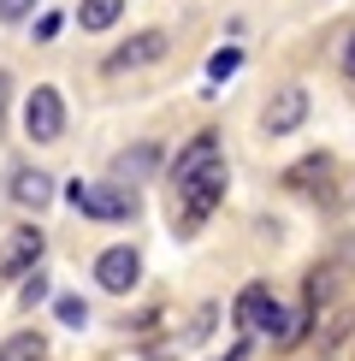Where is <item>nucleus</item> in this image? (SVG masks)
Segmentation results:
<instances>
[{
	"mask_svg": "<svg viewBox=\"0 0 355 361\" xmlns=\"http://www.w3.org/2000/svg\"><path fill=\"white\" fill-rule=\"evenodd\" d=\"M225 190H231V166H225V160H219V166H207V172L196 178V184L172 190V231H178V237H196L201 225L219 214Z\"/></svg>",
	"mask_w": 355,
	"mask_h": 361,
	"instance_id": "obj_1",
	"label": "nucleus"
},
{
	"mask_svg": "<svg viewBox=\"0 0 355 361\" xmlns=\"http://www.w3.org/2000/svg\"><path fill=\"white\" fill-rule=\"evenodd\" d=\"M66 202L77 207L83 219H101V225H125V219H137V190H125V184H95V178H71L66 184Z\"/></svg>",
	"mask_w": 355,
	"mask_h": 361,
	"instance_id": "obj_2",
	"label": "nucleus"
},
{
	"mask_svg": "<svg viewBox=\"0 0 355 361\" xmlns=\"http://www.w3.org/2000/svg\"><path fill=\"white\" fill-rule=\"evenodd\" d=\"M42 255H48V231H42L36 219L12 225L6 243H0V279H30V273H42Z\"/></svg>",
	"mask_w": 355,
	"mask_h": 361,
	"instance_id": "obj_3",
	"label": "nucleus"
},
{
	"mask_svg": "<svg viewBox=\"0 0 355 361\" xmlns=\"http://www.w3.org/2000/svg\"><path fill=\"white\" fill-rule=\"evenodd\" d=\"M24 137L42 142V148L66 137V101H59L54 83H36V89L24 95Z\"/></svg>",
	"mask_w": 355,
	"mask_h": 361,
	"instance_id": "obj_4",
	"label": "nucleus"
},
{
	"mask_svg": "<svg viewBox=\"0 0 355 361\" xmlns=\"http://www.w3.org/2000/svg\"><path fill=\"white\" fill-rule=\"evenodd\" d=\"M95 284L107 296H130L142 284V249L137 243H107L95 255Z\"/></svg>",
	"mask_w": 355,
	"mask_h": 361,
	"instance_id": "obj_5",
	"label": "nucleus"
},
{
	"mask_svg": "<svg viewBox=\"0 0 355 361\" xmlns=\"http://www.w3.org/2000/svg\"><path fill=\"white\" fill-rule=\"evenodd\" d=\"M308 89L302 83H278L273 95H266V107H261V130L266 137H296V130L308 125Z\"/></svg>",
	"mask_w": 355,
	"mask_h": 361,
	"instance_id": "obj_6",
	"label": "nucleus"
},
{
	"mask_svg": "<svg viewBox=\"0 0 355 361\" xmlns=\"http://www.w3.org/2000/svg\"><path fill=\"white\" fill-rule=\"evenodd\" d=\"M219 160H225V148H219V130H196V137H189V142L172 154L166 184H172V190H184V184H196L207 166H219Z\"/></svg>",
	"mask_w": 355,
	"mask_h": 361,
	"instance_id": "obj_7",
	"label": "nucleus"
},
{
	"mask_svg": "<svg viewBox=\"0 0 355 361\" xmlns=\"http://www.w3.org/2000/svg\"><path fill=\"white\" fill-rule=\"evenodd\" d=\"M54 195H59V184H54L42 166H12V172H6V202L24 207V214H42Z\"/></svg>",
	"mask_w": 355,
	"mask_h": 361,
	"instance_id": "obj_8",
	"label": "nucleus"
},
{
	"mask_svg": "<svg viewBox=\"0 0 355 361\" xmlns=\"http://www.w3.org/2000/svg\"><path fill=\"white\" fill-rule=\"evenodd\" d=\"M166 48H172L166 30H137L125 48L107 54V71H142V66H154V59H166Z\"/></svg>",
	"mask_w": 355,
	"mask_h": 361,
	"instance_id": "obj_9",
	"label": "nucleus"
},
{
	"mask_svg": "<svg viewBox=\"0 0 355 361\" xmlns=\"http://www.w3.org/2000/svg\"><path fill=\"white\" fill-rule=\"evenodd\" d=\"M278 308V296H273V284L266 279H249L243 290H237V302H231V320L243 326V338H261V326H266V314Z\"/></svg>",
	"mask_w": 355,
	"mask_h": 361,
	"instance_id": "obj_10",
	"label": "nucleus"
},
{
	"mask_svg": "<svg viewBox=\"0 0 355 361\" xmlns=\"http://www.w3.org/2000/svg\"><path fill=\"white\" fill-rule=\"evenodd\" d=\"M154 172H160V142H137V148H118L113 154V184H125V190L148 184Z\"/></svg>",
	"mask_w": 355,
	"mask_h": 361,
	"instance_id": "obj_11",
	"label": "nucleus"
},
{
	"mask_svg": "<svg viewBox=\"0 0 355 361\" xmlns=\"http://www.w3.org/2000/svg\"><path fill=\"white\" fill-rule=\"evenodd\" d=\"M325 178H332V154H325V148H314V154L290 160V166L278 172V184H285V190H296V195H308V190H320Z\"/></svg>",
	"mask_w": 355,
	"mask_h": 361,
	"instance_id": "obj_12",
	"label": "nucleus"
},
{
	"mask_svg": "<svg viewBox=\"0 0 355 361\" xmlns=\"http://www.w3.org/2000/svg\"><path fill=\"white\" fill-rule=\"evenodd\" d=\"M118 12H125V0H77V30H89V36H101V30L118 24Z\"/></svg>",
	"mask_w": 355,
	"mask_h": 361,
	"instance_id": "obj_13",
	"label": "nucleus"
},
{
	"mask_svg": "<svg viewBox=\"0 0 355 361\" xmlns=\"http://www.w3.org/2000/svg\"><path fill=\"white\" fill-rule=\"evenodd\" d=\"M0 361H48V338L36 326H24V332L0 338Z\"/></svg>",
	"mask_w": 355,
	"mask_h": 361,
	"instance_id": "obj_14",
	"label": "nucleus"
},
{
	"mask_svg": "<svg viewBox=\"0 0 355 361\" xmlns=\"http://www.w3.org/2000/svg\"><path fill=\"white\" fill-rule=\"evenodd\" d=\"M213 320H219V302H201L196 314H189V326H184V338H178V350H196V343L213 338Z\"/></svg>",
	"mask_w": 355,
	"mask_h": 361,
	"instance_id": "obj_15",
	"label": "nucleus"
},
{
	"mask_svg": "<svg viewBox=\"0 0 355 361\" xmlns=\"http://www.w3.org/2000/svg\"><path fill=\"white\" fill-rule=\"evenodd\" d=\"M332 290H337V273H332V267H314V273L302 279V302L314 308V314H320L325 302H332Z\"/></svg>",
	"mask_w": 355,
	"mask_h": 361,
	"instance_id": "obj_16",
	"label": "nucleus"
},
{
	"mask_svg": "<svg viewBox=\"0 0 355 361\" xmlns=\"http://www.w3.org/2000/svg\"><path fill=\"white\" fill-rule=\"evenodd\" d=\"M237 71H243V48H213V54H207V78H213V83L237 78Z\"/></svg>",
	"mask_w": 355,
	"mask_h": 361,
	"instance_id": "obj_17",
	"label": "nucleus"
},
{
	"mask_svg": "<svg viewBox=\"0 0 355 361\" xmlns=\"http://www.w3.org/2000/svg\"><path fill=\"white\" fill-rule=\"evenodd\" d=\"M54 314H59V326H71V332L89 326V302L83 296H54Z\"/></svg>",
	"mask_w": 355,
	"mask_h": 361,
	"instance_id": "obj_18",
	"label": "nucleus"
},
{
	"mask_svg": "<svg viewBox=\"0 0 355 361\" xmlns=\"http://www.w3.org/2000/svg\"><path fill=\"white\" fill-rule=\"evenodd\" d=\"M349 326H355V314H349V308H337V314H332V326H325V332H320V355H332L337 343L349 338Z\"/></svg>",
	"mask_w": 355,
	"mask_h": 361,
	"instance_id": "obj_19",
	"label": "nucleus"
},
{
	"mask_svg": "<svg viewBox=\"0 0 355 361\" xmlns=\"http://www.w3.org/2000/svg\"><path fill=\"white\" fill-rule=\"evenodd\" d=\"M48 296H54V284H48V273H30V279L18 284V302H24V308H42V302H48Z\"/></svg>",
	"mask_w": 355,
	"mask_h": 361,
	"instance_id": "obj_20",
	"label": "nucleus"
},
{
	"mask_svg": "<svg viewBox=\"0 0 355 361\" xmlns=\"http://www.w3.org/2000/svg\"><path fill=\"white\" fill-rule=\"evenodd\" d=\"M36 6H42V0H0V24H24V18H36Z\"/></svg>",
	"mask_w": 355,
	"mask_h": 361,
	"instance_id": "obj_21",
	"label": "nucleus"
},
{
	"mask_svg": "<svg viewBox=\"0 0 355 361\" xmlns=\"http://www.w3.org/2000/svg\"><path fill=\"white\" fill-rule=\"evenodd\" d=\"M59 24H66L59 12H42V18H36V42H54V36H59Z\"/></svg>",
	"mask_w": 355,
	"mask_h": 361,
	"instance_id": "obj_22",
	"label": "nucleus"
},
{
	"mask_svg": "<svg viewBox=\"0 0 355 361\" xmlns=\"http://www.w3.org/2000/svg\"><path fill=\"white\" fill-rule=\"evenodd\" d=\"M249 350H255V338H237V343H231V350L219 355V361H249Z\"/></svg>",
	"mask_w": 355,
	"mask_h": 361,
	"instance_id": "obj_23",
	"label": "nucleus"
},
{
	"mask_svg": "<svg viewBox=\"0 0 355 361\" xmlns=\"http://www.w3.org/2000/svg\"><path fill=\"white\" fill-rule=\"evenodd\" d=\"M6 95H12V71L0 66V125H6Z\"/></svg>",
	"mask_w": 355,
	"mask_h": 361,
	"instance_id": "obj_24",
	"label": "nucleus"
},
{
	"mask_svg": "<svg viewBox=\"0 0 355 361\" xmlns=\"http://www.w3.org/2000/svg\"><path fill=\"white\" fill-rule=\"evenodd\" d=\"M344 78L355 83V30H349V42H344Z\"/></svg>",
	"mask_w": 355,
	"mask_h": 361,
	"instance_id": "obj_25",
	"label": "nucleus"
},
{
	"mask_svg": "<svg viewBox=\"0 0 355 361\" xmlns=\"http://www.w3.org/2000/svg\"><path fill=\"white\" fill-rule=\"evenodd\" d=\"M314 361H332V355H314Z\"/></svg>",
	"mask_w": 355,
	"mask_h": 361,
	"instance_id": "obj_26",
	"label": "nucleus"
}]
</instances>
